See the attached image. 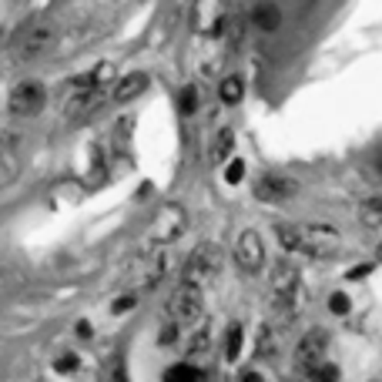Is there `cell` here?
Masks as SVG:
<instances>
[{"mask_svg": "<svg viewBox=\"0 0 382 382\" xmlns=\"http://www.w3.org/2000/svg\"><path fill=\"white\" fill-rule=\"evenodd\" d=\"M252 24H255V30L272 34V30H279L282 27V11L272 4V0H262V4H255L252 7Z\"/></svg>", "mask_w": 382, "mask_h": 382, "instance_id": "7c38bea8", "label": "cell"}, {"mask_svg": "<svg viewBox=\"0 0 382 382\" xmlns=\"http://www.w3.org/2000/svg\"><path fill=\"white\" fill-rule=\"evenodd\" d=\"M221 265H225V252H221L215 242H202L198 248H191V255L185 258L181 282H191V285L204 289V285L221 272Z\"/></svg>", "mask_w": 382, "mask_h": 382, "instance_id": "3957f363", "label": "cell"}, {"mask_svg": "<svg viewBox=\"0 0 382 382\" xmlns=\"http://www.w3.org/2000/svg\"><path fill=\"white\" fill-rule=\"evenodd\" d=\"M242 382H262V376H258L255 369H245L242 372Z\"/></svg>", "mask_w": 382, "mask_h": 382, "instance_id": "4316f807", "label": "cell"}, {"mask_svg": "<svg viewBox=\"0 0 382 382\" xmlns=\"http://www.w3.org/2000/svg\"><path fill=\"white\" fill-rule=\"evenodd\" d=\"M218 98H221V104H238L245 98V81L238 74H228L221 77V84H218Z\"/></svg>", "mask_w": 382, "mask_h": 382, "instance_id": "4fadbf2b", "label": "cell"}, {"mask_svg": "<svg viewBox=\"0 0 382 382\" xmlns=\"http://www.w3.org/2000/svg\"><path fill=\"white\" fill-rule=\"evenodd\" d=\"M77 366H81V362H77V356H71V352H67V356H61L57 362H54V369L64 372V376H67V372H74Z\"/></svg>", "mask_w": 382, "mask_h": 382, "instance_id": "603a6c76", "label": "cell"}, {"mask_svg": "<svg viewBox=\"0 0 382 382\" xmlns=\"http://www.w3.org/2000/svg\"><path fill=\"white\" fill-rule=\"evenodd\" d=\"M285 382H299V379H285Z\"/></svg>", "mask_w": 382, "mask_h": 382, "instance_id": "4dcf8cb0", "label": "cell"}, {"mask_svg": "<svg viewBox=\"0 0 382 382\" xmlns=\"http://www.w3.org/2000/svg\"><path fill=\"white\" fill-rule=\"evenodd\" d=\"M204 352H208V332H198V335H195V339H191V345H188V356L191 359H198V356H204Z\"/></svg>", "mask_w": 382, "mask_h": 382, "instance_id": "7402d4cb", "label": "cell"}, {"mask_svg": "<svg viewBox=\"0 0 382 382\" xmlns=\"http://www.w3.org/2000/svg\"><path fill=\"white\" fill-rule=\"evenodd\" d=\"M188 228V212L181 204H165L158 215H154L151 228H148V238L154 245H171L175 238H181Z\"/></svg>", "mask_w": 382, "mask_h": 382, "instance_id": "277c9868", "label": "cell"}, {"mask_svg": "<svg viewBox=\"0 0 382 382\" xmlns=\"http://www.w3.org/2000/svg\"><path fill=\"white\" fill-rule=\"evenodd\" d=\"M77 335H84V339L91 335V325H88V322H81V325H77Z\"/></svg>", "mask_w": 382, "mask_h": 382, "instance_id": "83f0119b", "label": "cell"}, {"mask_svg": "<svg viewBox=\"0 0 382 382\" xmlns=\"http://www.w3.org/2000/svg\"><path fill=\"white\" fill-rule=\"evenodd\" d=\"M379 208H382V198H379Z\"/></svg>", "mask_w": 382, "mask_h": 382, "instance_id": "1f68e13d", "label": "cell"}, {"mask_svg": "<svg viewBox=\"0 0 382 382\" xmlns=\"http://www.w3.org/2000/svg\"><path fill=\"white\" fill-rule=\"evenodd\" d=\"M275 349H279V335H275V329H272V325H262V329H258V342H255V356L272 359L275 356Z\"/></svg>", "mask_w": 382, "mask_h": 382, "instance_id": "9a60e30c", "label": "cell"}, {"mask_svg": "<svg viewBox=\"0 0 382 382\" xmlns=\"http://www.w3.org/2000/svg\"><path fill=\"white\" fill-rule=\"evenodd\" d=\"M225 24V7L218 0H198L195 7V27L204 30V34H218Z\"/></svg>", "mask_w": 382, "mask_h": 382, "instance_id": "30bf717a", "label": "cell"}, {"mask_svg": "<svg viewBox=\"0 0 382 382\" xmlns=\"http://www.w3.org/2000/svg\"><path fill=\"white\" fill-rule=\"evenodd\" d=\"M195 382H204V376H198V379H195Z\"/></svg>", "mask_w": 382, "mask_h": 382, "instance_id": "f546056e", "label": "cell"}, {"mask_svg": "<svg viewBox=\"0 0 382 382\" xmlns=\"http://www.w3.org/2000/svg\"><path fill=\"white\" fill-rule=\"evenodd\" d=\"M148 84H151V77L141 74V71H134V74H125V77H121V81L115 84V101H117V104L134 101V98H141V94L148 91Z\"/></svg>", "mask_w": 382, "mask_h": 382, "instance_id": "8fae6325", "label": "cell"}, {"mask_svg": "<svg viewBox=\"0 0 382 382\" xmlns=\"http://www.w3.org/2000/svg\"><path fill=\"white\" fill-rule=\"evenodd\" d=\"M238 356H242V325L235 322V325H228V332H225V359L235 362Z\"/></svg>", "mask_w": 382, "mask_h": 382, "instance_id": "e0dca14e", "label": "cell"}, {"mask_svg": "<svg viewBox=\"0 0 382 382\" xmlns=\"http://www.w3.org/2000/svg\"><path fill=\"white\" fill-rule=\"evenodd\" d=\"M134 302H138L134 295H125V299H115V302H111V312H115V316H121V312H127V308H134Z\"/></svg>", "mask_w": 382, "mask_h": 382, "instance_id": "cb8c5ba5", "label": "cell"}, {"mask_svg": "<svg viewBox=\"0 0 382 382\" xmlns=\"http://www.w3.org/2000/svg\"><path fill=\"white\" fill-rule=\"evenodd\" d=\"M57 44V24L51 17H34L30 24L21 27V34L13 40V57L17 61H37Z\"/></svg>", "mask_w": 382, "mask_h": 382, "instance_id": "7a4b0ae2", "label": "cell"}, {"mask_svg": "<svg viewBox=\"0 0 382 382\" xmlns=\"http://www.w3.org/2000/svg\"><path fill=\"white\" fill-rule=\"evenodd\" d=\"M295 191H299V181L289 178V175H262L255 181V198L268 204L285 202V198H292Z\"/></svg>", "mask_w": 382, "mask_h": 382, "instance_id": "9c48e42d", "label": "cell"}, {"mask_svg": "<svg viewBox=\"0 0 382 382\" xmlns=\"http://www.w3.org/2000/svg\"><path fill=\"white\" fill-rule=\"evenodd\" d=\"M312 382H339V366H332V362H316V366H308V369H302Z\"/></svg>", "mask_w": 382, "mask_h": 382, "instance_id": "2e32d148", "label": "cell"}, {"mask_svg": "<svg viewBox=\"0 0 382 382\" xmlns=\"http://www.w3.org/2000/svg\"><path fill=\"white\" fill-rule=\"evenodd\" d=\"M178 108H181V115H195V111H198V91H195V88H185V91H181Z\"/></svg>", "mask_w": 382, "mask_h": 382, "instance_id": "d6986e66", "label": "cell"}, {"mask_svg": "<svg viewBox=\"0 0 382 382\" xmlns=\"http://www.w3.org/2000/svg\"><path fill=\"white\" fill-rule=\"evenodd\" d=\"M175 335H178V325H175V318H171L165 329H161V345H171L175 342Z\"/></svg>", "mask_w": 382, "mask_h": 382, "instance_id": "d4e9b609", "label": "cell"}, {"mask_svg": "<svg viewBox=\"0 0 382 382\" xmlns=\"http://www.w3.org/2000/svg\"><path fill=\"white\" fill-rule=\"evenodd\" d=\"M168 312H171V318H178V322H198L204 312L202 289L191 285V282H178V289H175L171 302H168Z\"/></svg>", "mask_w": 382, "mask_h": 382, "instance_id": "8992f818", "label": "cell"}, {"mask_svg": "<svg viewBox=\"0 0 382 382\" xmlns=\"http://www.w3.org/2000/svg\"><path fill=\"white\" fill-rule=\"evenodd\" d=\"M369 272H372V265H359V268H352V272H349V279H352V282H356V279H366Z\"/></svg>", "mask_w": 382, "mask_h": 382, "instance_id": "484cf974", "label": "cell"}, {"mask_svg": "<svg viewBox=\"0 0 382 382\" xmlns=\"http://www.w3.org/2000/svg\"><path fill=\"white\" fill-rule=\"evenodd\" d=\"M376 258H379V265H382V245H379V248H376Z\"/></svg>", "mask_w": 382, "mask_h": 382, "instance_id": "f1b7e54d", "label": "cell"}, {"mask_svg": "<svg viewBox=\"0 0 382 382\" xmlns=\"http://www.w3.org/2000/svg\"><path fill=\"white\" fill-rule=\"evenodd\" d=\"M11 111L17 117H34L44 111V104H47V91L40 81H21L17 88L11 91Z\"/></svg>", "mask_w": 382, "mask_h": 382, "instance_id": "5b68a950", "label": "cell"}, {"mask_svg": "<svg viewBox=\"0 0 382 382\" xmlns=\"http://www.w3.org/2000/svg\"><path fill=\"white\" fill-rule=\"evenodd\" d=\"M235 262L242 272H258L265 265V245H262V235L258 231H242L238 242H235Z\"/></svg>", "mask_w": 382, "mask_h": 382, "instance_id": "52a82bcc", "label": "cell"}, {"mask_svg": "<svg viewBox=\"0 0 382 382\" xmlns=\"http://www.w3.org/2000/svg\"><path fill=\"white\" fill-rule=\"evenodd\" d=\"M329 308L335 312V316H349L352 302H349V295H345V292H332L329 295Z\"/></svg>", "mask_w": 382, "mask_h": 382, "instance_id": "ffe728a7", "label": "cell"}, {"mask_svg": "<svg viewBox=\"0 0 382 382\" xmlns=\"http://www.w3.org/2000/svg\"><path fill=\"white\" fill-rule=\"evenodd\" d=\"M202 376V372L195 369V366H188V362H181V366H171V369L165 372V382H195Z\"/></svg>", "mask_w": 382, "mask_h": 382, "instance_id": "ac0fdd59", "label": "cell"}, {"mask_svg": "<svg viewBox=\"0 0 382 382\" xmlns=\"http://www.w3.org/2000/svg\"><path fill=\"white\" fill-rule=\"evenodd\" d=\"M242 178H245V161H238V158H231L228 168H225V181H228V185H238Z\"/></svg>", "mask_w": 382, "mask_h": 382, "instance_id": "44dd1931", "label": "cell"}, {"mask_svg": "<svg viewBox=\"0 0 382 382\" xmlns=\"http://www.w3.org/2000/svg\"><path fill=\"white\" fill-rule=\"evenodd\" d=\"M231 148H235V134H231V127H221L215 134V144H212V161H215V165H225Z\"/></svg>", "mask_w": 382, "mask_h": 382, "instance_id": "5bb4252c", "label": "cell"}, {"mask_svg": "<svg viewBox=\"0 0 382 382\" xmlns=\"http://www.w3.org/2000/svg\"><path fill=\"white\" fill-rule=\"evenodd\" d=\"M329 352V332L325 329H308L299 345H295V362H299V369H308V366H316L322 362Z\"/></svg>", "mask_w": 382, "mask_h": 382, "instance_id": "ba28073f", "label": "cell"}, {"mask_svg": "<svg viewBox=\"0 0 382 382\" xmlns=\"http://www.w3.org/2000/svg\"><path fill=\"white\" fill-rule=\"evenodd\" d=\"M275 238L285 252H299L308 258H332L342 248V235L332 225H275Z\"/></svg>", "mask_w": 382, "mask_h": 382, "instance_id": "6da1fadb", "label": "cell"}]
</instances>
